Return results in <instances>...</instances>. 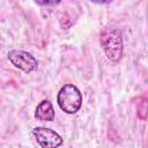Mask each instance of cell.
I'll return each mask as SVG.
<instances>
[{"label":"cell","instance_id":"6","mask_svg":"<svg viewBox=\"0 0 148 148\" xmlns=\"http://www.w3.org/2000/svg\"><path fill=\"white\" fill-rule=\"evenodd\" d=\"M136 114L142 120L147 118V98L146 97H139V105H138Z\"/></svg>","mask_w":148,"mask_h":148},{"label":"cell","instance_id":"1","mask_svg":"<svg viewBox=\"0 0 148 148\" xmlns=\"http://www.w3.org/2000/svg\"><path fill=\"white\" fill-rule=\"evenodd\" d=\"M99 42L109 60L117 62L121 59L124 52V43H123V35L119 29L112 27L104 28L101 31Z\"/></svg>","mask_w":148,"mask_h":148},{"label":"cell","instance_id":"3","mask_svg":"<svg viewBox=\"0 0 148 148\" xmlns=\"http://www.w3.org/2000/svg\"><path fill=\"white\" fill-rule=\"evenodd\" d=\"M7 58L14 67L21 69L27 74L36 71L38 67V60L31 53L24 50H10L7 53Z\"/></svg>","mask_w":148,"mask_h":148},{"label":"cell","instance_id":"5","mask_svg":"<svg viewBox=\"0 0 148 148\" xmlns=\"http://www.w3.org/2000/svg\"><path fill=\"white\" fill-rule=\"evenodd\" d=\"M56 117V112L52 103L49 99H43L39 102L35 110V118L40 121H53Z\"/></svg>","mask_w":148,"mask_h":148},{"label":"cell","instance_id":"2","mask_svg":"<svg viewBox=\"0 0 148 148\" xmlns=\"http://www.w3.org/2000/svg\"><path fill=\"white\" fill-rule=\"evenodd\" d=\"M57 102L64 112L74 114L82 106V94L76 86L68 83L60 88L57 96Z\"/></svg>","mask_w":148,"mask_h":148},{"label":"cell","instance_id":"4","mask_svg":"<svg viewBox=\"0 0 148 148\" xmlns=\"http://www.w3.org/2000/svg\"><path fill=\"white\" fill-rule=\"evenodd\" d=\"M32 134L42 148H59L64 142L61 135L49 127L37 126L32 130Z\"/></svg>","mask_w":148,"mask_h":148}]
</instances>
